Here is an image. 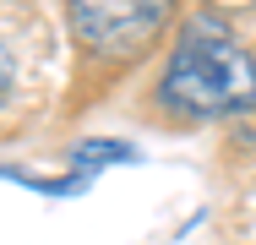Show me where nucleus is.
Here are the masks:
<instances>
[{
  "label": "nucleus",
  "mask_w": 256,
  "mask_h": 245,
  "mask_svg": "<svg viewBox=\"0 0 256 245\" xmlns=\"http://www.w3.org/2000/svg\"><path fill=\"white\" fill-rule=\"evenodd\" d=\"M164 104L191 120L246 114L256 104V60L224 28L191 22L164 66Z\"/></svg>",
  "instance_id": "f257e3e1"
},
{
  "label": "nucleus",
  "mask_w": 256,
  "mask_h": 245,
  "mask_svg": "<svg viewBox=\"0 0 256 245\" xmlns=\"http://www.w3.org/2000/svg\"><path fill=\"white\" fill-rule=\"evenodd\" d=\"M174 0H71V33L93 54H131L169 22Z\"/></svg>",
  "instance_id": "f03ea898"
},
{
  "label": "nucleus",
  "mask_w": 256,
  "mask_h": 245,
  "mask_svg": "<svg viewBox=\"0 0 256 245\" xmlns=\"http://www.w3.org/2000/svg\"><path fill=\"white\" fill-rule=\"evenodd\" d=\"M131 158H136V152H131L126 142H82L76 152H71V164H76L82 174L98 169V164H131Z\"/></svg>",
  "instance_id": "7ed1b4c3"
},
{
  "label": "nucleus",
  "mask_w": 256,
  "mask_h": 245,
  "mask_svg": "<svg viewBox=\"0 0 256 245\" xmlns=\"http://www.w3.org/2000/svg\"><path fill=\"white\" fill-rule=\"evenodd\" d=\"M11 82H16V66H11V49L0 44V104H6V93H11Z\"/></svg>",
  "instance_id": "20e7f679"
}]
</instances>
